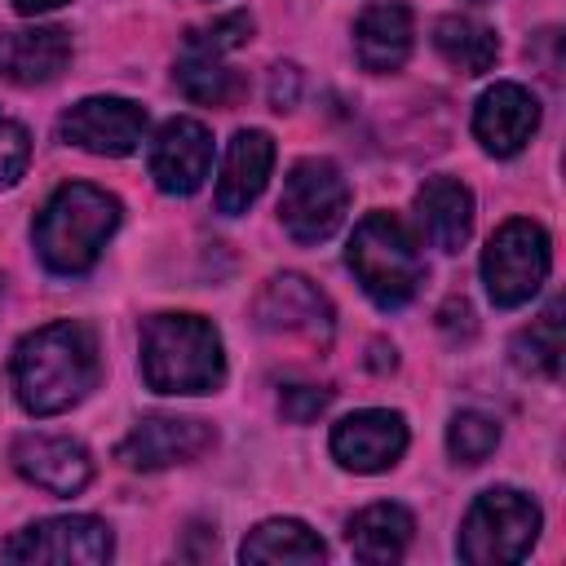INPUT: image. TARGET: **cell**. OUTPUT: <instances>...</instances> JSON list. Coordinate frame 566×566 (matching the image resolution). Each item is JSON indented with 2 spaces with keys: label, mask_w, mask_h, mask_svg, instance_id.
Returning a JSON list of instances; mask_svg holds the SVG:
<instances>
[{
  "label": "cell",
  "mask_w": 566,
  "mask_h": 566,
  "mask_svg": "<svg viewBox=\"0 0 566 566\" xmlns=\"http://www.w3.org/2000/svg\"><path fill=\"white\" fill-rule=\"evenodd\" d=\"M9 371L27 416H62L75 402H84L102 376L97 336L80 318L44 323L18 340Z\"/></svg>",
  "instance_id": "6da1fadb"
},
{
  "label": "cell",
  "mask_w": 566,
  "mask_h": 566,
  "mask_svg": "<svg viewBox=\"0 0 566 566\" xmlns=\"http://www.w3.org/2000/svg\"><path fill=\"white\" fill-rule=\"evenodd\" d=\"M119 230V199L93 181H66L49 195V203L31 221V243L44 270L53 274H88Z\"/></svg>",
  "instance_id": "7a4b0ae2"
},
{
  "label": "cell",
  "mask_w": 566,
  "mask_h": 566,
  "mask_svg": "<svg viewBox=\"0 0 566 566\" xmlns=\"http://www.w3.org/2000/svg\"><path fill=\"white\" fill-rule=\"evenodd\" d=\"M142 380L155 394H212L226 380L221 332L199 314H155L142 323Z\"/></svg>",
  "instance_id": "3957f363"
},
{
  "label": "cell",
  "mask_w": 566,
  "mask_h": 566,
  "mask_svg": "<svg viewBox=\"0 0 566 566\" xmlns=\"http://www.w3.org/2000/svg\"><path fill=\"white\" fill-rule=\"evenodd\" d=\"M345 265L380 310H402L424 283V256L398 212H367L345 248Z\"/></svg>",
  "instance_id": "277c9868"
},
{
  "label": "cell",
  "mask_w": 566,
  "mask_h": 566,
  "mask_svg": "<svg viewBox=\"0 0 566 566\" xmlns=\"http://www.w3.org/2000/svg\"><path fill=\"white\" fill-rule=\"evenodd\" d=\"M539 526H544V513L526 491L486 486L460 522L455 553L469 566H509V562H522L535 548Z\"/></svg>",
  "instance_id": "5b68a950"
},
{
  "label": "cell",
  "mask_w": 566,
  "mask_h": 566,
  "mask_svg": "<svg viewBox=\"0 0 566 566\" xmlns=\"http://www.w3.org/2000/svg\"><path fill=\"white\" fill-rule=\"evenodd\" d=\"M548 265H553L548 230L531 217L504 221L482 248V283H486L491 305H500V310L526 305L544 287Z\"/></svg>",
  "instance_id": "8992f818"
},
{
  "label": "cell",
  "mask_w": 566,
  "mask_h": 566,
  "mask_svg": "<svg viewBox=\"0 0 566 566\" xmlns=\"http://www.w3.org/2000/svg\"><path fill=\"white\" fill-rule=\"evenodd\" d=\"M349 212V181L332 159H296L283 177L279 195V221L296 243H323L340 230Z\"/></svg>",
  "instance_id": "52a82bcc"
},
{
  "label": "cell",
  "mask_w": 566,
  "mask_h": 566,
  "mask_svg": "<svg viewBox=\"0 0 566 566\" xmlns=\"http://www.w3.org/2000/svg\"><path fill=\"white\" fill-rule=\"evenodd\" d=\"M115 553V535L93 513H62L22 526L13 539L0 544L9 562H57V566H102Z\"/></svg>",
  "instance_id": "ba28073f"
},
{
  "label": "cell",
  "mask_w": 566,
  "mask_h": 566,
  "mask_svg": "<svg viewBox=\"0 0 566 566\" xmlns=\"http://www.w3.org/2000/svg\"><path fill=\"white\" fill-rule=\"evenodd\" d=\"M252 318L265 336H283V340H305V345H318L327 349L332 340V327H336V314H332V301L318 292V283H310L305 274H274L256 301H252Z\"/></svg>",
  "instance_id": "9c48e42d"
},
{
  "label": "cell",
  "mask_w": 566,
  "mask_h": 566,
  "mask_svg": "<svg viewBox=\"0 0 566 566\" xmlns=\"http://www.w3.org/2000/svg\"><path fill=\"white\" fill-rule=\"evenodd\" d=\"M146 137V106L133 97H84L57 115V142L88 155L124 159Z\"/></svg>",
  "instance_id": "30bf717a"
},
{
  "label": "cell",
  "mask_w": 566,
  "mask_h": 566,
  "mask_svg": "<svg viewBox=\"0 0 566 566\" xmlns=\"http://www.w3.org/2000/svg\"><path fill=\"white\" fill-rule=\"evenodd\" d=\"M212 442H217V429L208 420L155 411V416H142L128 429V438L115 447V460L124 469L155 473V469H172V464L199 460L203 451H212Z\"/></svg>",
  "instance_id": "8fae6325"
},
{
  "label": "cell",
  "mask_w": 566,
  "mask_h": 566,
  "mask_svg": "<svg viewBox=\"0 0 566 566\" xmlns=\"http://www.w3.org/2000/svg\"><path fill=\"white\" fill-rule=\"evenodd\" d=\"M411 433H407V420L402 411H389V407H363V411H349L345 420L332 424V460L349 473H385L402 460Z\"/></svg>",
  "instance_id": "7c38bea8"
},
{
  "label": "cell",
  "mask_w": 566,
  "mask_h": 566,
  "mask_svg": "<svg viewBox=\"0 0 566 566\" xmlns=\"http://www.w3.org/2000/svg\"><path fill=\"white\" fill-rule=\"evenodd\" d=\"M146 168H150V177H155V186L164 195H195L203 186L208 168H212V133H208V124L195 119V115H172L155 133V142L146 150Z\"/></svg>",
  "instance_id": "4fadbf2b"
},
{
  "label": "cell",
  "mask_w": 566,
  "mask_h": 566,
  "mask_svg": "<svg viewBox=\"0 0 566 566\" xmlns=\"http://www.w3.org/2000/svg\"><path fill=\"white\" fill-rule=\"evenodd\" d=\"M535 128H539V102L517 80L491 84L473 106V137L495 159H513L535 137Z\"/></svg>",
  "instance_id": "5bb4252c"
},
{
  "label": "cell",
  "mask_w": 566,
  "mask_h": 566,
  "mask_svg": "<svg viewBox=\"0 0 566 566\" xmlns=\"http://www.w3.org/2000/svg\"><path fill=\"white\" fill-rule=\"evenodd\" d=\"M13 469L49 495H80L93 482L88 447L66 433H22L13 442Z\"/></svg>",
  "instance_id": "9a60e30c"
},
{
  "label": "cell",
  "mask_w": 566,
  "mask_h": 566,
  "mask_svg": "<svg viewBox=\"0 0 566 566\" xmlns=\"http://www.w3.org/2000/svg\"><path fill=\"white\" fill-rule=\"evenodd\" d=\"M270 168H274V137L265 128H239L226 146V164L217 177V212L226 217L248 212L261 199Z\"/></svg>",
  "instance_id": "2e32d148"
},
{
  "label": "cell",
  "mask_w": 566,
  "mask_h": 566,
  "mask_svg": "<svg viewBox=\"0 0 566 566\" xmlns=\"http://www.w3.org/2000/svg\"><path fill=\"white\" fill-rule=\"evenodd\" d=\"M411 44H416V22H411V9L402 0L367 4L354 22V57L371 75L398 71L411 57Z\"/></svg>",
  "instance_id": "e0dca14e"
},
{
  "label": "cell",
  "mask_w": 566,
  "mask_h": 566,
  "mask_svg": "<svg viewBox=\"0 0 566 566\" xmlns=\"http://www.w3.org/2000/svg\"><path fill=\"white\" fill-rule=\"evenodd\" d=\"M66 66H71V35L62 27L0 31V80L35 88L57 80Z\"/></svg>",
  "instance_id": "ac0fdd59"
},
{
  "label": "cell",
  "mask_w": 566,
  "mask_h": 566,
  "mask_svg": "<svg viewBox=\"0 0 566 566\" xmlns=\"http://www.w3.org/2000/svg\"><path fill=\"white\" fill-rule=\"evenodd\" d=\"M416 221L438 252H460L473 234V190L455 177H429L416 190Z\"/></svg>",
  "instance_id": "d6986e66"
},
{
  "label": "cell",
  "mask_w": 566,
  "mask_h": 566,
  "mask_svg": "<svg viewBox=\"0 0 566 566\" xmlns=\"http://www.w3.org/2000/svg\"><path fill=\"white\" fill-rule=\"evenodd\" d=\"M411 535H416V517H411V509H402V504H394V500H380V504L358 509V513L349 517V531H345L349 553H354L358 562H367V566H389V562H398V557L407 553Z\"/></svg>",
  "instance_id": "ffe728a7"
},
{
  "label": "cell",
  "mask_w": 566,
  "mask_h": 566,
  "mask_svg": "<svg viewBox=\"0 0 566 566\" xmlns=\"http://www.w3.org/2000/svg\"><path fill=\"white\" fill-rule=\"evenodd\" d=\"M433 49L460 75H486L495 66V57H500V35L478 18L447 13V18L433 22Z\"/></svg>",
  "instance_id": "44dd1931"
},
{
  "label": "cell",
  "mask_w": 566,
  "mask_h": 566,
  "mask_svg": "<svg viewBox=\"0 0 566 566\" xmlns=\"http://www.w3.org/2000/svg\"><path fill=\"white\" fill-rule=\"evenodd\" d=\"M327 544L301 517H265L239 544V562H323Z\"/></svg>",
  "instance_id": "7402d4cb"
},
{
  "label": "cell",
  "mask_w": 566,
  "mask_h": 566,
  "mask_svg": "<svg viewBox=\"0 0 566 566\" xmlns=\"http://www.w3.org/2000/svg\"><path fill=\"white\" fill-rule=\"evenodd\" d=\"M172 80L199 106H230L248 88V80L234 66H226L221 53H195V49H181V57L172 66Z\"/></svg>",
  "instance_id": "603a6c76"
},
{
  "label": "cell",
  "mask_w": 566,
  "mask_h": 566,
  "mask_svg": "<svg viewBox=\"0 0 566 566\" xmlns=\"http://www.w3.org/2000/svg\"><path fill=\"white\" fill-rule=\"evenodd\" d=\"M562 349H566V336H562V301H548L539 318H531L517 336H513V367L526 371V376H544L553 380L562 371Z\"/></svg>",
  "instance_id": "cb8c5ba5"
},
{
  "label": "cell",
  "mask_w": 566,
  "mask_h": 566,
  "mask_svg": "<svg viewBox=\"0 0 566 566\" xmlns=\"http://www.w3.org/2000/svg\"><path fill=\"white\" fill-rule=\"evenodd\" d=\"M500 447V420L486 416V411H455L451 424H447V451L455 464H482L491 451Z\"/></svg>",
  "instance_id": "d4e9b609"
},
{
  "label": "cell",
  "mask_w": 566,
  "mask_h": 566,
  "mask_svg": "<svg viewBox=\"0 0 566 566\" xmlns=\"http://www.w3.org/2000/svg\"><path fill=\"white\" fill-rule=\"evenodd\" d=\"M252 40V13H243V9H230V13H221V18H212V22H199V27H190L186 35H181V49H195V53H234V49H243Z\"/></svg>",
  "instance_id": "484cf974"
},
{
  "label": "cell",
  "mask_w": 566,
  "mask_h": 566,
  "mask_svg": "<svg viewBox=\"0 0 566 566\" xmlns=\"http://www.w3.org/2000/svg\"><path fill=\"white\" fill-rule=\"evenodd\" d=\"M31 164V133L0 111V190L18 186Z\"/></svg>",
  "instance_id": "4316f807"
},
{
  "label": "cell",
  "mask_w": 566,
  "mask_h": 566,
  "mask_svg": "<svg viewBox=\"0 0 566 566\" xmlns=\"http://www.w3.org/2000/svg\"><path fill=\"white\" fill-rule=\"evenodd\" d=\"M327 402H332V389H323V385H283V389H279V411H283V420H292V424L318 420V416L327 411Z\"/></svg>",
  "instance_id": "83f0119b"
},
{
  "label": "cell",
  "mask_w": 566,
  "mask_h": 566,
  "mask_svg": "<svg viewBox=\"0 0 566 566\" xmlns=\"http://www.w3.org/2000/svg\"><path fill=\"white\" fill-rule=\"evenodd\" d=\"M296 93H301V71L292 62H279L270 71V106L274 111H292L296 106Z\"/></svg>",
  "instance_id": "f1b7e54d"
},
{
  "label": "cell",
  "mask_w": 566,
  "mask_h": 566,
  "mask_svg": "<svg viewBox=\"0 0 566 566\" xmlns=\"http://www.w3.org/2000/svg\"><path fill=\"white\" fill-rule=\"evenodd\" d=\"M57 4H66V0H13V9H18L22 18H35V13H49V9H57Z\"/></svg>",
  "instance_id": "f546056e"
},
{
  "label": "cell",
  "mask_w": 566,
  "mask_h": 566,
  "mask_svg": "<svg viewBox=\"0 0 566 566\" xmlns=\"http://www.w3.org/2000/svg\"><path fill=\"white\" fill-rule=\"evenodd\" d=\"M0 292H4V279H0Z\"/></svg>",
  "instance_id": "4dcf8cb0"
},
{
  "label": "cell",
  "mask_w": 566,
  "mask_h": 566,
  "mask_svg": "<svg viewBox=\"0 0 566 566\" xmlns=\"http://www.w3.org/2000/svg\"><path fill=\"white\" fill-rule=\"evenodd\" d=\"M478 4H482V0H478Z\"/></svg>",
  "instance_id": "1f68e13d"
}]
</instances>
